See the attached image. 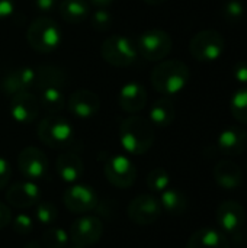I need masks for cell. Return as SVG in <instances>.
Here are the masks:
<instances>
[{"label": "cell", "instance_id": "1", "mask_svg": "<svg viewBox=\"0 0 247 248\" xmlns=\"http://www.w3.org/2000/svg\"><path fill=\"white\" fill-rule=\"evenodd\" d=\"M154 128L150 121L141 116H130L119 126V142L131 155L146 154L154 144Z\"/></svg>", "mask_w": 247, "mask_h": 248}, {"label": "cell", "instance_id": "2", "mask_svg": "<svg viewBox=\"0 0 247 248\" xmlns=\"http://www.w3.org/2000/svg\"><path fill=\"white\" fill-rule=\"evenodd\" d=\"M189 77V67L183 61L165 60L153 68L150 81L159 93L165 96H173L186 87Z\"/></svg>", "mask_w": 247, "mask_h": 248}, {"label": "cell", "instance_id": "3", "mask_svg": "<svg viewBox=\"0 0 247 248\" xmlns=\"http://www.w3.org/2000/svg\"><path fill=\"white\" fill-rule=\"evenodd\" d=\"M26 41L33 51L48 54L55 51L61 44V29L55 20L41 16L29 23L26 29Z\"/></svg>", "mask_w": 247, "mask_h": 248}, {"label": "cell", "instance_id": "4", "mask_svg": "<svg viewBox=\"0 0 247 248\" xmlns=\"http://www.w3.org/2000/svg\"><path fill=\"white\" fill-rule=\"evenodd\" d=\"M36 134L42 144L54 150L68 148L74 141L73 125L66 118L57 115L45 116L38 124Z\"/></svg>", "mask_w": 247, "mask_h": 248}, {"label": "cell", "instance_id": "5", "mask_svg": "<svg viewBox=\"0 0 247 248\" xmlns=\"http://www.w3.org/2000/svg\"><path fill=\"white\" fill-rule=\"evenodd\" d=\"M102 58L112 67L125 68L134 64L138 57L137 46L124 35H109L100 46Z\"/></svg>", "mask_w": 247, "mask_h": 248}, {"label": "cell", "instance_id": "6", "mask_svg": "<svg viewBox=\"0 0 247 248\" xmlns=\"http://www.w3.org/2000/svg\"><path fill=\"white\" fill-rule=\"evenodd\" d=\"M226 48V39L221 32L215 29H204L195 33L189 42L191 55L201 62H211L218 60Z\"/></svg>", "mask_w": 247, "mask_h": 248}, {"label": "cell", "instance_id": "7", "mask_svg": "<svg viewBox=\"0 0 247 248\" xmlns=\"http://www.w3.org/2000/svg\"><path fill=\"white\" fill-rule=\"evenodd\" d=\"M138 54L148 61L165 60L173 48L172 36L163 29H148L137 39Z\"/></svg>", "mask_w": 247, "mask_h": 248}, {"label": "cell", "instance_id": "8", "mask_svg": "<svg viewBox=\"0 0 247 248\" xmlns=\"http://www.w3.org/2000/svg\"><path fill=\"white\" fill-rule=\"evenodd\" d=\"M106 180L116 189H128L137 180V167L125 155H112L103 166Z\"/></svg>", "mask_w": 247, "mask_h": 248}, {"label": "cell", "instance_id": "9", "mask_svg": "<svg viewBox=\"0 0 247 248\" xmlns=\"http://www.w3.org/2000/svg\"><path fill=\"white\" fill-rule=\"evenodd\" d=\"M162 211L163 209L160 201L150 193H144L135 196L130 202L127 208V215L134 224L147 227L154 224L162 217Z\"/></svg>", "mask_w": 247, "mask_h": 248}, {"label": "cell", "instance_id": "10", "mask_svg": "<svg viewBox=\"0 0 247 248\" xmlns=\"http://www.w3.org/2000/svg\"><path fill=\"white\" fill-rule=\"evenodd\" d=\"M103 235V224L98 217L83 215L77 218L68 231V240L74 246L89 247L96 244Z\"/></svg>", "mask_w": 247, "mask_h": 248}, {"label": "cell", "instance_id": "11", "mask_svg": "<svg viewBox=\"0 0 247 248\" xmlns=\"http://www.w3.org/2000/svg\"><path fill=\"white\" fill-rule=\"evenodd\" d=\"M17 167L26 180H41L48 171V158L42 150L25 147L17 155Z\"/></svg>", "mask_w": 247, "mask_h": 248}, {"label": "cell", "instance_id": "12", "mask_svg": "<svg viewBox=\"0 0 247 248\" xmlns=\"http://www.w3.org/2000/svg\"><path fill=\"white\" fill-rule=\"evenodd\" d=\"M63 203L73 214H87L96 208L98 195L90 186L74 183L63 193Z\"/></svg>", "mask_w": 247, "mask_h": 248}, {"label": "cell", "instance_id": "13", "mask_svg": "<svg viewBox=\"0 0 247 248\" xmlns=\"http://www.w3.org/2000/svg\"><path fill=\"white\" fill-rule=\"evenodd\" d=\"M41 201V189L32 180L13 183L6 192V202L16 209L35 206Z\"/></svg>", "mask_w": 247, "mask_h": 248}, {"label": "cell", "instance_id": "14", "mask_svg": "<svg viewBox=\"0 0 247 248\" xmlns=\"http://www.w3.org/2000/svg\"><path fill=\"white\" fill-rule=\"evenodd\" d=\"M215 218L224 232L234 234L242 230L246 221V211L237 201H224L218 205Z\"/></svg>", "mask_w": 247, "mask_h": 248}, {"label": "cell", "instance_id": "15", "mask_svg": "<svg viewBox=\"0 0 247 248\" xmlns=\"http://www.w3.org/2000/svg\"><path fill=\"white\" fill-rule=\"evenodd\" d=\"M67 108L71 115L79 119H89L95 116L100 109L99 96L89 89H79L71 93Z\"/></svg>", "mask_w": 247, "mask_h": 248}, {"label": "cell", "instance_id": "16", "mask_svg": "<svg viewBox=\"0 0 247 248\" xmlns=\"http://www.w3.org/2000/svg\"><path fill=\"white\" fill-rule=\"evenodd\" d=\"M10 97V115L16 122L31 124L38 118L41 106L36 96L29 92H20Z\"/></svg>", "mask_w": 247, "mask_h": 248}, {"label": "cell", "instance_id": "17", "mask_svg": "<svg viewBox=\"0 0 247 248\" xmlns=\"http://www.w3.org/2000/svg\"><path fill=\"white\" fill-rule=\"evenodd\" d=\"M35 84V70L31 67H17L10 70L1 80V90L13 96L20 92H29Z\"/></svg>", "mask_w": 247, "mask_h": 248}, {"label": "cell", "instance_id": "18", "mask_svg": "<svg viewBox=\"0 0 247 248\" xmlns=\"http://www.w3.org/2000/svg\"><path fill=\"white\" fill-rule=\"evenodd\" d=\"M55 169H57V174L60 176V179L70 185L77 183L84 174L83 160L76 153H71V151H64L57 157Z\"/></svg>", "mask_w": 247, "mask_h": 248}, {"label": "cell", "instance_id": "19", "mask_svg": "<svg viewBox=\"0 0 247 248\" xmlns=\"http://www.w3.org/2000/svg\"><path fill=\"white\" fill-rule=\"evenodd\" d=\"M118 103L122 110L128 113H137L141 109H144L147 103V90L143 84L131 81L119 90Z\"/></svg>", "mask_w": 247, "mask_h": 248}, {"label": "cell", "instance_id": "20", "mask_svg": "<svg viewBox=\"0 0 247 248\" xmlns=\"http://www.w3.org/2000/svg\"><path fill=\"white\" fill-rule=\"evenodd\" d=\"M246 145L247 132L240 126H229L218 137V150L229 157L242 154Z\"/></svg>", "mask_w": 247, "mask_h": 248}, {"label": "cell", "instance_id": "21", "mask_svg": "<svg viewBox=\"0 0 247 248\" xmlns=\"http://www.w3.org/2000/svg\"><path fill=\"white\" fill-rule=\"evenodd\" d=\"M186 248H230V243L221 231L204 227L189 237Z\"/></svg>", "mask_w": 247, "mask_h": 248}, {"label": "cell", "instance_id": "22", "mask_svg": "<svg viewBox=\"0 0 247 248\" xmlns=\"http://www.w3.org/2000/svg\"><path fill=\"white\" fill-rule=\"evenodd\" d=\"M214 179L223 189H236L243 183V171L231 160H221L214 167Z\"/></svg>", "mask_w": 247, "mask_h": 248}, {"label": "cell", "instance_id": "23", "mask_svg": "<svg viewBox=\"0 0 247 248\" xmlns=\"http://www.w3.org/2000/svg\"><path fill=\"white\" fill-rule=\"evenodd\" d=\"M67 83V74L63 68L55 65H39L35 68V87L38 90L47 87L61 89Z\"/></svg>", "mask_w": 247, "mask_h": 248}, {"label": "cell", "instance_id": "24", "mask_svg": "<svg viewBox=\"0 0 247 248\" xmlns=\"http://www.w3.org/2000/svg\"><path fill=\"white\" fill-rule=\"evenodd\" d=\"M61 17L73 25L82 23L90 15V3L87 0H61L58 3Z\"/></svg>", "mask_w": 247, "mask_h": 248}, {"label": "cell", "instance_id": "25", "mask_svg": "<svg viewBox=\"0 0 247 248\" xmlns=\"http://www.w3.org/2000/svg\"><path fill=\"white\" fill-rule=\"evenodd\" d=\"M176 116L175 105L170 99L162 97L156 100L150 109V122L157 128H167Z\"/></svg>", "mask_w": 247, "mask_h": 248}, {"label": "cell", "instance_id": "26", "mask_svg": "<svg viewBox=\"0 0 247 248\" xmlns=\"http://www.w3.org/2000/svg\"><path fill=\"white\" fill-rule=\"evenodd\" d=\"M160 205L172 217H181L188 209V198L179 189H166L160 193Z\"/></svg>", "mask_w": 247, "mask_h": 248}, {"label": "cell", "instance_id": "27", "mask_svg": "<svg viewBox=\"0 0 247 248\" xmlns=\"http://www.w3.org/2000/svg\"><path fill=\"white\" fill-rule=\"evenodd\" d=\"M38 102H39V106L51 115H57L58 112H61L66 105L63 92L61 89H57V87L41 89L38 94Z\"/></svg>", "mask_w": 247, "mask_h": 248}, {"label": "cell", "instance_id": "28", "mask_svg": "<svg viewBox=\"0 0 247 248\" xmlns=\"http://www.w3.org/2000/svg\"><path fill=\"white\" fill-rule=\"evenodd\" d=\"M230 112L242 125H247V87L237 90L230 100Z\"/></svg>", "mask_w": 247, "mask_h": 248}, {"label": "cell", "instance_id": "29", "mask_svg": "<svg viewBox=\"0 0 247 248\" xmlns=\"http://www.w3.org/2000/svg\"><path fill=\"white\" fill-rule=\"evenodd\" d=\"M42 244L45 248H66L68 244V232L58 227H47L42 234Z\"/></svg>", "mask_w": 247, "mask_h": 248}, {"label": "cell", "instance_id": "30", "mask_svg": "<svg viewBox=\"0 0 247 248\" xmlns=\"http://www.w3.org/2000/svg\"><path fill=\"white\" fill-rule=\"evenodd\" d=\"M146 183H147V187L150 189V192L162 193V192H165L169 187L170 176H169V173L163 167H156V169H153L147 174Z\"/></svg>", "mask_w": 247, "mask_h": 248}, {"label": "cell", "instance_id": "31", "mask_svg": "<svg viewBox=\"0 0 247 248\" xmlns=\"http://www.w3.org/2000/svg\"><path fill=\"white\" fill-rule=\"evenodd\" d=\"M35 218L36 221L44 225V227H51L57 218H58V211H57V206L52 203V202H38L35 205Z\"/></svg>", "mask_w": 247, "mask_h": 248}, {"label": "cell", "instance_id": "32", "mask_svg": "<svg viewBox=\"0 0 247 248\" xmlns=\"http://www.w3.org/2000/svg\"><path fill=\"white\" fill-rule=\"evenodd\" d=\"M221 12H223V17H224L226 22H229L231 25H236L243 19L245 7H243L242 1H239V0H229V1L224 3Z\"/></svg>", "mask_w": 247, "mask_h": 248}, {"label": "cell", "instance_id": "33", "mask_svg": "<svg viewBox=\"0 0 247 248\" xmlns=\"http://www.w3.org/2000/svg\"><path fill=\"white\" fill-rule=\"evenodd\" d=\"M92 28L99 31V32H103V31H108L112 25V15L111 12H108L105 7H99L93 15H92Z\"/></svg>", "mask_w": 247, "mask_h": 248}, {"label": "cell", "instance_id": "34", "mask_svg": "<svg viewBox=\"0 0 247 248\" xmlns=\"http://www.w3.org/2000/svg\"><path fill=\"white\" fill-rule=\"evenodd\" d=\"M12 228L17 235H28L33 230V219L26 214H17L12 218Z\"/></svg>", "mask_w": 247, "mask_h": 248}, {"label": "cell", "instance_id": "35", "mask_svg": "<svg viewBox=\"0 0 247 248\" xmlns=\"http://www.w3.org/2000/svg\"><path fill=\"white\" fill-rule=\"evenodd\" d=\"M10 176H12V167H10L9 161L6 158L0 157V190L9 185Z\"/></svg>", "mask_w": 247, "mask_h": 248}, {"label": "cell", "instance_id": "36", "mask_svg": "<svg viewBox=\"0 0 247 248\" xmlns=\"http://www.w3.org/2000/svg\"><path fill=\"white\" fill-rule=\"evenodd\" d=\"M33 4L41 13H51L58 9V0H33Z\"/></svg>", "mask_w": 247, "mask_h": 248}, {"label": "cell", "instance_id": "37", "mask_svg": "<svg viewBox=\"0 0 247 248\" xmlns=\"http://www.w3.org/2000/svg\"><path fill=\"white\" fill-rule=\"evenodd\" d=\"M233 76L234 78L242 83V84H247V62L246 61H239L236 62L234 68H233Z\"/></svg>", "mask_w": 247, "mask_h": 248}, {"label": "cell", "instance_id": "38", "mask_svg": "<svg viewBox=\"0 0 247 248\" xmlns=\"http://www.w3.org/2000/svg\"><path fill=\"white\" fill-rule=\"evenodd\" d=\"M12 222V211L7 205L0 202V230H4Z\"/></svg>", "mask_w": 247, "mask_h": 248}, {"label": "cell", "instance_id": "39", "mask_svg": "<svg viewBox=\"0 0 247 248\" xmlns=\"http://www.w3.org/2000/svg\"><path fill=\"white\" fill-rule=\"evenodd\" d=\"M15 12V0H0V19L9 17Z\"/></svg>", "mask_w": 247, "mask_h": 248}, {"label": "cell", "instance_id": "40", "mask_svg": "<svg viewBox=\"0 0 247 248\" xmlns=\"http://www.w3.org/2000/svg\"><path fill=\"white\" fill-rule=\"evenodd\" d=\"M90 4H93V6H96V7H106V6H109V4H112L115 0H87Z\"/></svg>", "mask_w": 247, "mask_h": 248}, {"label": "cell", "instance_id": "41", "mask_svg": "<svg viewBox=\"0 0 247 248\" xmlns=\"http://www.w3.org/2000/svg\"><path fill=\"white\" fill-rule=\"evenodd\" d=\"M147 4H151V6H159V4H162V3H165V1H167V0H144Z\"/></svg>", "mask_w": 247, "mask_h": 248}, {"label": "cell", "instance_id": "42", "mask_svg": "<svg viewBox=\"0 0 247 248\" xmlns=\"http://www.w3.org/2000/svg\"><path fill=\"white\" fill-rule=\"evenodd\" d=\"M23 248H41V246H39L36 241H29V243L25 244V247Z\"/></svg>", "mask_w": 247, "mask_h": 248}, {"label": "cell", "instance_id": "43", "mask_svg": "<svg viewBox=\"0 0 247 248\" xmlns=\"http://www.w3.org/2000/svg\"><path fill=\"white\" fill-rule=\"evenodd\" d=\"M73 248H86V247H82V246H74Z\"/></svg>", "mask_w": 247, "mask_h": 248}]
</instances>
